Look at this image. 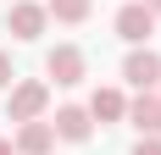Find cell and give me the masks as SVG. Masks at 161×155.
<instances>
[{
    "instance_id": "obj_13",
    "label": "cell",
    "mask_w": 161,
    "mask_h": 155,
    "mask_svg": "<svg viewBox=\"0 0 161 155\" xmlns=\"http://www.w3.org/2000/svg\"><path fill=\"white\" fill-rule=\"evenodd\" d=\"M0 155H17V150H11V144H6V139H0Z\"/></svg>"
},
{
    "instance_id": "obj_10",
    "label": "cell",
    "mask_w": 161,
    "mask_h": 155,
    "mask_svg": "<svg viewBox=\"0 0 161 155\" xmlns=\"http://www.w3.org/2000/svg\"><path fill=\"white\" fill-rule=\"evenodd\" d=\"M45 11H50V17H56V22H67V28H78L83 17L95 11V0H50Z\"/></svg>"
},
{
    "instance_id": "obj_9",
    "label": "cell",
    "mask_w": 161,
    "mask_h": 155,
    "mask_svg": "<svg viewBox=\"0 0 161 155\" xmlns=\"http://www.w3.org/2000/svg\"><path fill=\"white\" fill-rule=\"evenodd\" d=\"M89 116H95V122H122V116H128L122 89H95L89 94Z\"/></svg>"
},
{
    "instance_id": "obj_3",
    "label": "cell",
    "mask_w": 161,
    "mask_h": 155,
    "mask_svg": "<svg viewBox=\"0 0 161 155\" xmlns=\"http://www.w3.org/2000/svg\"><path fill=\"white\" fill-rule=\"evenodd\" d=\"M117 39H128V45H150V33H156V11H150L145 0H128L122 11H117Z\"/></svg>"
},
{
    "instance_id": "obj_14",
    "label": "cell",
    "mask_w": 161,
    "mask_h": 155,
    "mask_svg": "<svg viewBox=\"0 0 161 155\" xmlns=\"http://www.w3.org/2000/svg\"><path fill=\"white\" fill-rule=\"evenodd\" d=\"M145 6H150V11H156V17H161V0H145Z\"/></svg>"
},
{
    "instance_id": "obj_11",
    "label": "cell",
    "mask_w": 161,
    "mask_h": 155,
    "mask_svg": "<svg viewBox=\"0 0 161 155\" xmlns=\"http://www.w3.org/2000/svg\"><path fill=\"white\" fill-rule=\"evenodd\" d=\"M11 78H17V72H11V56L0 50V89H11Z\"/></svg>"
},
{
    "instance_id": "obj_7",
    "label": "cell",
    "mask_w": 161,
    "mask_h": 155,
    "mask_svg": "<svg viewBox=\"0 0 161 155\" xmlns=\"http://www.w3.org/2000/svg\"><path fill=\"white\" fill-rule=\"evenodd\" d=\"M17 155H50L56 150V127L39 116V122H17V139H11Z\"/></svg>"
},
{
    "instance_id": "obj_4",
    "label": "cell",
    "mask_w": 161,
    "mask_h": 155,
    "mask_svg": "<svg viewBox=\"0 0 161 155\" xmlns=\"http://www.w3.org/2000/svg\"><path fill=\"white\" fill-rule=\"evenodd\" d=\"M122 78H128L139 94H150V89L161 83V56H156L150 45H133V50H128V61H122Z\"/></svg>"
},
{
    "instance_id": "obj_5",
    "label": "cell",
    "mask_w": 161,
    "mask_h": 155,
    "mask_svg": "<svg viewBox=\"0 0 161 155\" xmlns=\"http://www.w3.org/2000/svg\"><path fill=\"white\" fill-rule=\"evenodd\" d=\"M45 22H50V11L33 6V0H11V6H6V28H11V39H39Z\"/></svg>"
},
{
    "instance_id": "obj_8",
    "label": "cell",
    "mask_w": 161,
    "mask_h": 155,
    "mask_svg": "<svg viewBox=\"0 0 161 155\" xmlns=\"http://www.w3.org/2000/svg\"><path fill=\"white\" fill-rule=\"evenodd\" d=\"M128 122L139 127V139H161V94H139V100H128Z\"/></svg>"
},
{
    "instance_id": "obj_6",
    "label": "cell",
    "mask_w": 161,
    "mask_h": 155,
    "mask_svg": "<svg viewBox=\"0 0 161 155\" xmlns=\"http://www.w3.org/2000/svg\"><path fill=\"white\" fill-rule=\"evenodd\" d=\"M50 127H56V139H67V144H83L89 133H95V116H89V105H61L56 116H50Z\"/></svg>"
},
{
    "instance_id": "obj_1",
    "label": "cell",
    "mask_w": 161,
    "mask_h": 155,
    "mask_svg": "<svg viewBox=\"0 0 161 155\" xmlns=\"http://www.w3.org/2000/svg\"><path fill=\"white\" fill-rule=\"evenodd\" d=\"M50 105V83H39V78H28V83H11V100H6V116L11 122H39Z\"/></svg>"
},
{
    "instance_id": "obj_12",
    "label": "cell",
    "mask_w": 161,
    "mask_h": 155,
    "mask_svg": "<svg viewBox=\"0 0 161 155\" xmlns=\"http://www.w3.org/2000/svg\"><path fill=\"white\" fill-rule=\"evenodd\" d=\"M133 155H161V139H139V144H133Z\"/></svg>"
},
{
    "instance_id": "obj_2",
    "label": "cell",
    "mask_w": 161,
    "mask_h": 155,
    "mask_svg": "<svg viewBox=\"0 0 161 155\" xmlns=\"http://www.w3.org/2000/svg\"><path fill=\"white\" fill-rule=\"evenodd\" d=\"M45 72L56 78V89H78L83 78H89V61H83L78 45H56V50L45 56Z\"/></svg>"
}]
</instances>
